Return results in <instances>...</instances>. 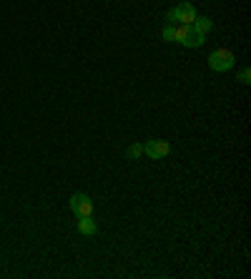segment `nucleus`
<instances>
[{
    "instance_id": "nucleus-1",
    "label": "nucleus",
    "mask_w": 251,
    "mask_h": 279,
    "mask_svg": "<svg viewBox=\"0 0 251 279\" xmlns=\"http://www.w3.org/2000/svg\"><path fill=\"white\" fill-rule=\"evenodd\" d=\"M193 20H196V8L191 3H179L166 15V26H173V23H179V26H193Z\"/></svg>"
},
{
    "instance_id": "nucleus-2",
    "label": "nucleus",
    "mask_w": 251,
    "mask_h": 279,
    "mask_svg": "<svg viewBox=\"0 0 251 279\" xmlns=\"http://www.w3.org/2000/svg\"><path fill=\"white\" fill-rule=\"evenodd\" d=\"M209 65H211V71H216V73H226V71H231V68L236 65V56H234V51H229V48H216V51L209 56Z\"/></svg>"
},
{
    "instance_id": "nucleus-3",
    "label": "nucleus",
    "mask_w": 251,
    "mask_h": 279,
    "mask_svg": "<svg viewBox=\"0 0 251 279\" xmlns=\"http://www.w3.org/2000/svg\"><path fill=\"white\" fill-rule=\"evenodd\" d=\"M70 212L76 217H93V201L88 194H73L70 196Z\"/></svg>"
},
{
    "instance_id": "nucleus-4",
    "label": "nucleus",
    "mask_w": 251,
    "mask_h": 279,
    "mask_svg": "<svg viewBox=\"0 0 251 279\" xmlns=\"http://www.w3.org/2000/svg\"><path fill=\"white\" fill-rule=\"evenodd\" d=\"M168 151H171V144H168V141H163V138H151V141H146V144H143V154L148 156V158H154V161L166 158Z\"/></svg>"
},
{
    "instance_id": "nucleus-5",
    "label": "nucleus",
    "mask_w": 251,
    "mask_h": 279,
    "mask_svg": "<svg viewBox=\"0 0 251 279\" xmlns=\"http://www.w3.org/2000/svg\"><path fill=\"white\" fill-rule=\"evenodd\" d=\"M206 43V35L204 33H198L193 26H188L186 35H184V40H181V45H186V48H201Z\"/></svg>"
},
{
    "instance_id": "nucleus-6",
    "label": "nucleus",
    "mask_w": 251,
    "mask_h": 279,
    "mask_svg": "<svg viewBox=\"0 0 251 279\" xmlns=\"http://www.w3.org/2000/svg\"><path fill=\"white\" fill-rule=\"evenodd\" d=\"M78 231L83 237H93L98 231V224L93 221V217H78Z\"/></svg>"
},
{
    "instance_id": "nucleus-7",
    "label": "nucleus",
    "mask_w": 251,
    "mask_h": 279,
    "mask_svg": "<svg viewBox=\"0 0 251 279\" xmlns=\"http://www.w3.org/2000/svg\"><path fill=\"white\" fill-rule=\"evenodd\" d=\"M193 28H196L198 33H204V35H206V33L214 28V20H211V18H206V15H201V18L196 15V20H193Z\"/></svg>"
},
{
    "instance_id": "nucleus-8",
    "label": "nucleus",
    "mask_w": 251,
    "mask_h": 279,
    "mask_svg": "<svg viewBox=\"0 0 251 279\" xmlns=\"http://www.w3.org/2000/svg\"><path fill=\"white\" fill-rule=\"evenodd\" d=\"M126 156H128L131 161L141 158V156H143V146H141V144H133V146H128V149H126Z\"/></svg>"
},
{
    "instance_id": "nucleus-9",
    "label": "nucleus",
    "mask_w": 251,
    "mask_h": 279,
    "mask_svg": "<svg viewBox=\"0 0 251 279\" xmlns=\"http://www.w3.org/2000/svg\"><path fill=\"white\" fill-rule=\"evenodd\" d=\"M163 40L176 43V26H166V28H163Z\"/></svg>"
},
{
    "instance_id": "nucleus-10",
    "label": "nucleus",
    "mask_w": 251,
    "mask_h": 279,
    "mask_svg": "<svg viewBox=\"0 0 251 279\" xmlns=\"http://www.w3.org/2000/svg\"><path fill=\"white\" fill-rule=\"evenodd\" d=\"M239 81L241 83H251V68H241L239 71Z\"/></svg>"
}]
</instances>
